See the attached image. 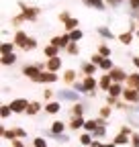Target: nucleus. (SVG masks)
I'll list each match as a JSON object with an SVG mask.
<instances>
[{
    "instance_id": "41",
    "label": "nucleus",
    "mask_w": 139,
    "mask_h": 147,
    "mask_svg": "<svg viewBox=\"0 0 139 147\" xmlns=\"http://www.w3.org/2000/svg\"><path fill=\"white\" fill-rule=\"evenodd\" d=\"M109 115H111V108H109V106H104V108L100 110V117L104 119V117H109Z\"/></svg>"
},
{
    "instance_id": "47",
    "label": "nucleus",
    "mask_w": 139,
    "mask_h": 147,
    "mask_svg": "<svg viewBox=\"0 0 139 147\" xmlns=\"http://www.w3.org/2000/svg\"><path fill=\"white\" fill-rule=\"evenodd\" d=\"M104 147H117V145L115 143H109V145H104Z\"/></svg>"
},
{
    "instance_id": "17",
    "label": "nucleus",
    "mask_w": 139,
    "mask_h": 147,
    "mask_svg": "<svg viewBox=\"0 0 139 147\" xmlns=\"http://www.w3.org/2000/svg\"><path fill=\"white\" fill-rule=\"evenodd\" d=\"M84 4H88V6L96 8V10H104V2H102V0H84Z\"/></svg>"
},
{
    "instance_id": "9",
    "label": "nucleus",
    "mask_w": 139,
    "mask_h": 147,
    "mask_svg": "<svg viewBox=\"0 0 139 147\" xmlns=\"http://www.w3.org/2000/svg\"><path fill=\"white\" fill-rule=\"evenodd\" d=\"M123 98H125V100H129V102H137V100H139V92H137V90L127 88V90L123 92Z\"/></svg>"
},
{
    "instance_id": "15",
    "label": "nucleus",
    "mask_w": 139,
    "mask_h": 147,
    "mask_svg": "<svg viewBox=\"0 0 139 147\" xmlns=\"http://www.w3.org/2000/svg\"><path fill=\"white\" fill-rule=\"evenodd\" d=\"M63 129H65V123L55 121L53 125H51V133H53V135H59V133H63Z\"/></svg>"
},
{
    "instance_id": "2",
    "label": "nucleus",
    "mask_w": 139,
    "mask_h": 147,
    "mask_svg": "<svg viewBox=\"0 0 139 147\" xmlns=\"http://www.w3.org/2000/svg\"><path fill=\"white\" fill-rule=\"evenodd\" d=\"M29 100H25V98H16V100H12L8 106L12 108V113H27V108H29Z\"/></svg>"
},
{
    "instance_id": "7",
    "label": "nucleus",
    "mask_w": 139,
    "mask_h": 147,
    "mask_svg": "<svg viewBox=\"0 0 139 147\" xmlns=\"http://www.w3.org/2000/svg\"><path fill=\"white\" fill-rule=\"evenodd\" d=\"M55 80H57V74H53V71H41L39 78L35 82H55Z\"/></svg>"
},
{
    "instance_id": "23",
    "label": "nucleus",
    "mask_w": 139,
    "mask_h": 147,
    "mask_svg": "<svg viewBox=\"0 0 139 147\" xmlns=\"http://www.w3.org/2000/svg\"><path fill=\"white\" fill-rule=\"evenodd\" d=\"M82 37H84V33H82L80 29H76V31H72V33H70V39H72L74 43H78V41L82 39Z\"/></svg>"
},
{
    "instance_id": "28",
    "label": "nucleus",
    "mask_w": 139,
    "mask_h": 147,
    "mask_svg": "<svg viewBox=\"0 0 139 147\" xmlns=\"http://www.w3.org/2000/svg\"><path fill=\"white\" fill-rule=\"evenodd\" d=\"M16 61V55L14 53H8V55H4V57H2V63L4 65H10V63H14Z\"/></svg>"
},
{
    "instance_id": "12",
    "label": "nucleus",
    "mask_w": 139,
    "mask_h": 147,
    "mask_svg": "<svg viewBox=\"0 0 139 147\" xmlns=\"http://www.w3.org/2000/svg\"><path fill=\"white\" fill-rule=\"evenodd\" d=\"M127 84L131 90H137L139 88V74H131V76H127Z\"/></svg>"
},
{
    "instance_id": "13",
    "label": "nucleus",
    "mask_w": 139,
    "mask_h": 147,
    "mask_svg": "<svg viewBox=\"0 0 139 147\" xmlns=\"http://www.w3.org/2000/svg\"><path fill=\"white\" fill-rule=\"evenodd\" d=\"M111 82H113V78H111V74H104V76H102V80H100V88L109 92V90H111V86H113Z\"/></svg>"
},
{
    "instance_id": "31",
    "label": "nucleus",
    "mask_w": 139,
    "mask_h": 147,
    "mask_svg": "<svg viewBox=\"0 0 139 147\" xmlns=\"http://www.w3.org/2000/svg\"><path fill=\"white\" fill-rule=\"evenodd\" d=\"M35 47H37V41H35L33 39V37H29V39H27V43H25V51H29V49H35Z\"/></svg>"
},
{
    "instance_id": "29",
    "label": "nucleus",
    "mask_w": 139,
    "mask_h": 147,
    "mask_svg": "<svg viewBox=\"0 0 139 147\" xmlns=\"http://www.w3.org/2000/svg\"><path fill=\"white\" fill-rule=\"evenodd\" d=\"M127 143H129V139H127V135H123V133L115 137V145H127Z\"/></svg>"
},
{
    "instance_id": "4",
    "label": "nucleus",
    "mask_w": 139,
    "mask_h": 147,
    "mask_svg": "<svg viewBox=\"0 0 139 147\" xmlns=\"http://www.w3.org/2000/svg\"><path fill=\"white\" fill-rule=\"evenodd\" d=\"M23 74H25L27 78H31V80H37L39 74H41V67L39 65H25L23 67Z\"/></svg>"
},
{
    "instance_id": "33",
    "label": "nucleus",
    "mask_w": 139,
    "mask_h": 147,
    "mask_svg": "<svg viewBox=\"0 0 139 147\" xmlns=\"http://www.w3.org/2000/svg\"><path fill=\"white\" fill-rule=\"evenodd\" d=\"M102 59H104V57H102L100 53H94L92 57H90V63H94V65H100V61H102Z\"/></svg>"
},
{
    "instance_id": "3",
    "label": "nucleus",
    "mask_w": 139,
    "mask_h": 147,
    "mask_svg": "<svg viewBox=\"0 0 139 147\" xmlns=\"http://www.w3.org/2000/svg\"><path fill=\"white\" fill-rule=\"evenodd\" d=\"M70 43H72L70 35H57V37H53V39H51V45H53V47H57V49H61V47H67Z\"/></svg>"
},
{
    "instance_id": "1",
    "label": "nucleus",
    "mask_w": 139,
    "mask_h": 147,
    "mask_svg": "<svg viewBox=\"0 0 139 147\" xmlns=\"http://www.w3.org/2000/svg\"><path fill=\"white\" fill-rule=\"evenodd\" d=\"M74 86H76L78 92H88V90H94V88H96V80H94L92 76H88V78H84V82H78V84H74Z\"/></svg>"
},
{
    "instance_id": "44",
    "label": "nucleus",
    "mask_w": 139,
    "mask_h": 147,
    "mask_svg": "<svg viewBox=\"0 0 139 147\" xmlns=\"http://www.w3.org/2000/svg\"><path fill=\"white\" fill-rule=\"evenodd\" d=\"M12 147H23V143H21V141H14V143H12Z\"/></svg>"
},
{
    "instance_id": "26",
    "label": "nucleus",
    "mask_w": 139,
    "mask_h": 147,
    "mask_svg": "<svg viewBox=\"0 0 139 147\" xmlns=\"http://www.w3.org/2000/svg\"><path fill=\"white\" fill-rule=\"evenodd\" d=\"M12 49H14V43H2V47H0L2 55H8V53H12Z\"/></svg>"
},
{
    "instance_id": "11",
    "label": "nucleus",
    "mask_w": 139,
    "mask_h": 147,
    "mask_svg": "<svg viewBox=\"0 0 139 147\" xmlns=\"http://www.w3.org/2000/svg\"><path fill=\"white\" fill-rule=\"evenodd\" d=\"M27 39H29V37H27V35H25L23 31H19V33L14 35V41H12V43H14V45H19V47H25Z\"/></svg>"
},
{
    "instance_id": "25",
    "label": "nucleus",
    "mask_w": 139,
    "mask_h": 147,
    "mask_svg": "<svg viewBox=\"0 0 139 147\" xmlns=\"http://www.w3.org/2000/svg\"><path fill=\"white\" fill-rule=\"evenodd\" d=\"M119 39H121V43L129 45V43L133 41V33H123V35H119Z\"/></svg>"
},
{
    "instance_id": "21",
    "label": "nucleus",
    "mask_w": 139,
    "mask_h": 147,
    "mask_svg": "<svg viewBox=\"0 0 139 147\" xmlns=\"http://www.w3.org/2000/svg\"><path fill=\"white\" fill-rule=\"evenodd\" d=\"M39 110H41V104H39V102H31L29 108H27V113H29V115H37Z\"/></svg>"
},
{
    "instance_id": "14",
    "label": "nucleus",
    "mask_w": 139,
    "mask_h": 147,
    "mask_svg": "<svg viewBox=\"0 0 139 147\" xmlns=\"http://www.w3.org/2000/svg\"><path fill=\"white\" fill-rule=\"evenodd\" d=\"M123 92H125V90H123V88H121V84H119V82H115V84L111 86V90H109V96H113V98H117L119 94H123Z\"/></svg>"
},
{
    "instance_id": "27",
    "label": "nucleus",
    "mask_w": 139,
    "mask_h": 147,
    "mask_svg": "<svg viewBox=\"0 0 139 147\" xmlns=\"http://www.w3.org/2000/svg\"><path fill=\"white\" fill-rule=\"evenodd\" d=\"M82 69H84V74L92 76V74L96 71V65H94V63H84V65H82Z\"/></svg>"
},
{
    "instance_id": "40",
    "label": "nucleus",
    "mask_w": 139,
    "mask_h": 147,
    "mask_svg": "<svg viewBox=\"0 0 139 147\" xmlns=\"http://www.w3.org/2000/svg\"><path fill=\"white\" fill-rule=\"evenodd\" d=\"M98 33H100V35H104V37H113V33H111L109 29H104V27H102V29H98Z\"/></svg>"
},
{
    "instance_id": "22",
    "label": "nucleus",
    "mask_w": 139,
    "mask_h": 147,
    "mask_svg": "<svg viewBox=\"0 0 139 147\" xmlns=\"http://www.w3.org/2000/svg\"><path fill=\"white\" fill-rule=\"evenodd\" d=\"M45 110H47L49 115H55L57 110H59V102H49V104L45 106Z\"/></svg>"
},
{
    "instance_id": "35",
    "label": "nucleus",
    "mask_w": 139,
    "mask_h": 147,
    "mask_svg": "<svg viewBox=\"0 0 139 147\" xmlns=\"http://www.w3.org/2000/svg\"><path fill=\"white\" fill-rule=\"evenodd\" d=\"M80 141H82V143H84V145H92V137H90V135H88V133H84V135H82V137H80Z\"/></svg>"
},
{
    "instance_id": "45",
    "label": "nucleus",
    "mask_w": 139,
    "mask_h": 147,
    "mask_svg": "<svg viewBox=\"0 0 139 147\" xmlns=\"http://www.w3.org/2000/svg\"><path fill=\"white\" fill-rule=\"evenodd\" d=\"M133 63H135V65L139 67V57H133Z\"/></svg>"
},
{
    "instance_id": "20",
    "label": "nucleus",
    "mask_w": 139,
    "mask_h": 147,
    "mask_svg": "<svg viewBox=\"0 0 139 147\" xmlns=\"http://www.w3.org/2000/svg\"><path fill=\"white\" fill-rule=\"evenodd\" d=\"M59 98H65V100H76V98H78V92H65V90H61V92H59Z\"/></svg>"
},
{
    "instance_id": "30",
    "label": "nucleus",
    "mask_w": 139,
    "mask_h": 147,
    "mask_svg": "<svg viewBox=\"0 0 139 147\" xmlns=\"http://www.w3.org/2000/svg\"><path fill=\"white\" fill-rule=\"evenodd\" d=\"M74 78H76V71H74V69H67V71H65V76H63V80H65L67 84H72Z\"/></svg>"
},
{
    "instance_id": "36",
    "label": "nucleus",
    "mask_w": 139,
    "mask_h": 147,
    "mask_svg": "<svg viewBox=\"0 0 139 147\" xmlns=\"http://www.w3.org/2000/svg\"><path fill=\"white\" fill-rule=\"evenodd\" d=\"M98 51H100L102 57H109V55H111V49H109L107 45H100V49H98Z\"/></svg>"
},
{
    "instance_id": "16",
    "label": "nucleus",
    "mask_w": 139,
    "mask_h": 147,
    "mask_svg": "<svg viewBox=\"0 0 139 147\" xmlns=\"http://www.w3.org/2000/svg\"><path fill=\"white\" fill-rule=\"evenodd\" d=\"M43 53H45V57H49V59H51V57H57V53H59V49H57V47H53V45H47Z\"/></svg>"
},
{
    "instance_id": "43",
    "label": "nucleus",
    "mask_w": 139,
    "mask_h": 147,
    "mask_svg": "<svg viewBox=\"0 0 139 147\" xmlns=\"http://www.w3.org/2000/svg\"><path fill=\"white\" fill-rule=\"evenodd\" d=\"M121 133H123V135H129L131 129H129V127H123V129H121Z\"/></svg>"
},
{
    "instance_id": "18",
    "label": "nucleus",
    "mask_w": 139,
    "mask_h": 147,
    "mask_svg": "<svg viewBox=\"0 0 139 147\" xmlns=\"http://www.w3.org/2000/svg\"><path fill=\"white\" fill-rule=\"evenodd\" d=\"M86 125V121L82 119V117H74L72 121H70V127H72V129H80V127H84Z\"/></svg>"
},
{
    "instance_id": "38",
    "label": "nucleus",
    "mask_w": 139,
    "mask_h": 147,
    "mask_svg": "<svg viewBox=\"0 0 139 147\" xmlns=\"http://www.w3.org/2000/svg\"><path fill=\"white\" fill-rule=\"evenodd\" d=\"M35 147H47V143H45V139H41V137H37V139H35Z\"/></svg>"
},
{
    "instance_id": "37",
    "label": "nucleus",
    "mask_w": 139,
    "mask_h": 147,
    "mask_svg": "<svg viewBox=\"0 0 139 147\" xmlns=\"http://www.w3.org/2000/svg\"><path fill=\"white\" fill-rule=\"evenodd\" d=\"M104 135V125H98V129L94 131V137H102Z\"/></svg>"
},
{
    "instance_id": "19",
    "label": "nucleus",
    "mask_w": 139,
    "mask_h": 147,
    "mask_svg": "<svg viewBox=\"0 0 139 147\" xmlns=\"http://www.w3.org/2000/svg\"><path fill=\"white\" fill-rule=\"evenodd\" d=\"M100 69L111 71V69H113V59H111V57H104V59L100 61Z\"/></svg>"
},
{
    "instance_id": "10",
    "label": "nucleus",
    "mask_w": 139,
    "mask_h": 147,
    "mask_svg": "<svg viewBox=\"0 0 139 147\" xmlns=\"http://www.w3.org/2000/svg\"><path fill=\"white\" fill-rule=\"evenodd\" d=\"M21 6H23V16H25V18H31V21L37 18V12H39L37 8H27L25 4H21Z\"/></svg>"
},
{
    "instance_id": "49",
    "label": "nucleus",
    "mask_w": 139,
    "mask_h": 147,
    "mask_svg": "<svg viewBox=\"0 0 139 147\" xmlns=\"http://www.w3.org/2000/svg\"><path fill=\"white\" fill-rule=\"evenodd\" d=\"M137 92H139V88H137Z\"/></svg>"
},
{
    "instance_id": "46",
    "label": "nucleus",
    "mask_w": 139,
    "mask_h": 147,
    "mask_svg": "<svg viewBox=\"0 0 139 147\" xmlns=\"http://www.w3.org/2000/svg\"><path fill=\"white\" fill-rule=\"evenodd\" d=\"M90 147H104V145H100V143H96V141H94V143H92Z\"/></svg>"
},
{
    "instance_id": "39",
    "label": "nucleus",
    "mask_w": 139,
    "mask_h": 147,
    "mask_svg": "<svg viewBox=\"0 0 139 147\" xmlns=\"http://www.w3.org/2000/svg\"><path fill=\"white\" fill-rule=\"evenodd\" d=\"M10 113H12V108H10V106H2V119H6Z\"/></svg>"
},
{
    "instance_id": "24",
    "label": "nucleus",
    "mask_w": 139,
    "mask_h": 147,
    "mask_svg": "<svg viewBox=\"0 0 139 147\" xmlns=\"http://www.w3.org/2000/svg\"><path fill=\"white\" fill-rule=\"evenodd\" d=\"M76 27H78V21H76V18H72V16H70L67 21H65V29H67V31H76Z\"/></svg>"
},
{
    "instance_id": "8",
    "label": "nucleus",
    "mask_w": 139,
    "mask_h": 147,
    "mask_svg": "<svg viewBox=\"0 0 139 147\" xmlns=\"http://www.w3.org/2000/svg\"><path fill=\"white\" fill-rule=\"evenodd\" d=\"M45 67H47V71H57V69L61 67V59H59V57H51V59L45 63Z\"/></svg>"
},
{
    "instance_id": "34",
    "label": "nucleus",
    "mask_w": 139,
    "mask_h": 147,
    "mask_svg": "<svg viewBox=\"0 0 139 147\" xmlns=\"http://www.w3.org/2000/svg\"><path fill=\"white\" fill-rule=\"evenodd\" d=\"M65 49H67V53H72V55H76V53H78V43H74V41H72V43H70V45H67Z\"/></svg>"
},
{
    "instance_id": "32",
    "label": "nucleus",
    "mask_w": 139,
    "mask_h": 147,
    "mask_svg": "<svg viewBox=\"0 0 139 147\" xmlns=\"http://www.w3.org/2000/svg\"><path fill=\"white\" fill-rule=\"evenodd\" d=\"M82 113H84V106H82V104H74L72 115H74V117H82Z\"/></svg>"
},
{
    "instance_id": "5",
    "label": "nucleus",
    "mask_w": 139,
    "mask_h": 147,
    "mask_svg": "<svg viewBox=\"0 0 139 147\" xmlns=\"http://www.w3.org/2000/svg\"><path fill=\"white\" fill-rule=\"evenodd\" d=\"M111 78H113V82H123V80H127V76H125V71L121 69V67H113L111 71Z\"/></svg>"
},
{
    "instance_id": "42",
    "label": "nucleus",
    "mask_w": 139,
    "mask_h": 147,
    "mask_svg": "<svg viewBox=\"0 0 139 147\" xmlns=\"http://www.w3.org/2000/svg\"><path fill=\"white\" fill-rule=\"evenodd\" d=\"M131 143H133V147H139V135H133L131 137Z\"/></svg>"
},
{
    "instance_id": "48",
    "label": "nucleus",
    "mask_w": 139,
    "mask_h": 147,
    "mask_svg": "<svg viewBox=\"0 0 139 147\" xmlns=\"http://www.w3.org/2000/svg\"><path fill=\"white\" fill-rule=\"evenodd\" d=\"M137 37H139V33H137Z\"/></svg>"
},
{
    "instance_id": "6",
    "label": "nucleus",
    "mask_w": 139,
    "mask_h": 147,
    "mask_svg": "<svg viewBox=\"0 0 139 147\" xmlns=\"http://www.w3.org/2000/svg\"><path fill=\"white\" fill-rule=\"evenodd\" d=\"M2 135L6 139H14V137H27V133L23 131V129H12V131H6V129H2Z\"/></svg>"
}]
</instances>
